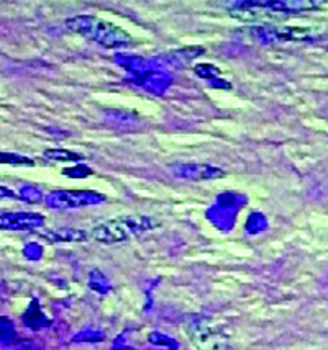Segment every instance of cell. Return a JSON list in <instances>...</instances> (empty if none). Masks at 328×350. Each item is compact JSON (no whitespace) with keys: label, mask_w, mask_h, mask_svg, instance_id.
I'll return each instance as SVG.
<instances>
[{"label":"cell","mask_w":328,"mask_h":350,"mask_svg":"<svg viewBox=\"0 0 328 350\" xmlns=\"http://www.w3.org/2000/svg\"><path fill=\"white\" fill-rule=\"evenodd\" d=\"M199 77L205 79V81H218V69L212 64H199L194 68Z\"/></svg>","instance_id":"18"},{"label":"cell","mask_w":328,"mask_h":350,"mask_svg":"<svg viewBox=\"0 0 328 350\" xmlns=\"http://www.w3.org/2000/svg\"><path fill=\"white\" fill-rule=\"evenodd\" d=\"M43 156L49 161H56V162H82L84 161V156H82V154L69 151V149H63V148L47 149V151L43 152Z\"/></svg>","instance_id":"11"},{"label":"cell","mask_w":328,"mask_h":350,"mask_svg":"<svg viewBox=\"0 0 328 350\" xmlns=\"http://www.w3.org/2000/svg\"><path fill=\"white\" fill-rule=\"evenodd\" d=\"M105 339V334L97 329H84L73 337V342H101Z\"/></svg>","instance_id":"16"},{"label":"cell","mask_w":328,"mask_h":350,"mask_svg":"<svg viewBox=\"0 0 328 350\" xmlns=\"http://www.w3.org/2000/svg\"><path fill=\"white\" fill-rule=\"evenodd\" d=\"M43 193H41L40 189L31 185H25L18 191V200H23V202L28 203H40L43 202Z\"/></svg>","instance_id":"17"},{"label":"cell","mask_w":328,"mask_h":350,"mask_svg":"<svg viewBox=\"0 0 328 350\" xmlns=\"http://www.w3.org/2000/svg\"><path fill=\"white\" fill-rule=\"evenodd\" d=\"M105 195L94 190H55L45 197V203L53 210H77V208L101 205Z\"/></svg>","instance_id":"4"},{"label":"cell","mask_w":328,"mask_h":350,"mask_svg":"<svg viewBox=\"0 0 328 350\" xmlns=\"http://www.w3.org/2000/svg\"><path fill=\"white\" fill-rule=\"evenodd\" d=\"M64 25L69 31L77 33L87 40H92L103 48L117 49L128 48L133 44V38L125 30L94 15L73 16V18L66 20Z\"/></svg>","instance_id":"1"},{"label":"cell","mask_w":328,"mask_h":350,"mask_svg":"<svg viewBox=\"0 0 328 350\" xmlns=\"http://www.w3.org/2000/svg\"><path fill=\"white\" fill-rule=\"evenodd\" d=\"M157 226L153 218L141 215H125L117 218L103 221L90 231V237L102 244H118L125 243L131 237L141 236L144 232L151 231Z\"/></svg>","instance_id":"3"},{"label":"cell","mask_w":328,"mask_h":350,"mask_svg":"<svg viewBox=\"0 0 328 350\" xmlns=\"http://www.w3.org/2000/svg\"><path fill=\"white\" fill-rule=\"evenodd\" d=\"M23 324L31 331H40V329L48 327L51 324V321L47 318L43 311H41V306L38 303V299H33L30 303V306L27 308V311L23 312L22 316Z\"/></svg>","instance_id":"10"},{"label":"cell","mask_w":328,"mask_h":350,"mask_svg":"<svg viewBox=\"0 0 328 350\" xmlns=\"http://www.w3.org/2000/svg\"><path fill=\"white\" fill-rule=\"evenodd\" d=\"M148 342L151 345H155L157 349H164V350H179V344L173 339V337L163 334L160 331H153L151 334L148 336Z\"/></svg>","instance_id":"13"},{"label":"cell","mask_w":328,"mask_h":350,"mask_svg":"<svg viewBox=\"0 0 328 350\" xmlns=\"http://www.w3.org/2000/svg\"><path fill=\"white\" fill-rule=\"evenodd\" d=\"M188 334L199 350H228L227 337L205 318L190 321Z\"/></svg>","instance_id":"5"},{"label":"cell","mask_w":328,"mask_h":350,"mask_svg":"<svg viewBox=\"0 0 328 350\" xmlns=\"http://www.w3.org/2000/svg\"><path fill=\"white\" fill-rule=\"evenodd\" d=\"M0 164L15 165V167H31V165H35V161L27 156H22V154L0 152Z\"/></svg>","instance_id":"14"},{"label":"cell","mask_w":328,"mask_h":350,"mask_svg":"<svg viewBox=\"0 0 328 350\" xmlns=\"http://www.w3.org/2000/svg\"><path fill=\"white\" fill-rule=\"evenodd\" d=\"M255 38L261 43H286V41H302L310 35V31L304 28H274V27H261L253 30Z\"/></svg>","instance_id":"8"},{"label":"cell","mask_w":328,"mask_h":350,"mask_svg":"<svg viewBox=\"0 0 328 350\" xmlns=\"http://www.w3.org/2000/svg\"><path fill=\"white\" fill-rule=\"evenodd\" d=\"M174 177L184 178V180H215V178L225 177L227 172L222 167H215L210 164H197V162H177L169 165Z\"/></svg>","instance_id":"6"},{"label":"cell","mask_w":328,"mask_h":350,"mask_svg":"<svg viewBox=\"0 0 328 350\" xmlns=\"http://www.w3.org/2000/svg\"><path fill=\"white\" fill-rule=\"evenodd\" d=\"M320 7L318 0H243L231 3L228 12L240 20H258L266 18L269 14L292 15L317 10Z\"/></svg>","instance_id":"2"},{"label":"cell","mask_w":328,"mask_h":350,"mask_svg":"<svg viewBox=\"0 0 328 350\" xmlns=\"http://www.w3.org/2000/svg\"><path fill=\"white\" fill-rule=\"evenodd\" d=\"M16 350H41V349L36 344H33L31 340H22V342L16 344Z\"/></svg>","instance_id":"22"},{"label":"cell","mask_w":328,"mask_h":350,"mask_svg":"<svg viewBox=\"0 0 328 350\" xmlns=\"http://www.w3.org/2000/svg\"><path fill=\"white\" fill-rule=\"evenodd\" d=\"M89 286L90 290H94L95 293H101V295H107L112 290V285L109 282V278L103 275L101 270H90L89 273Z\"/></svg>","instance_id":"12"},{"label":"cell","mask_w":328,"mask_h":350,"mask_svg":"<svg viewBox=\"0 0 328 350\" xmlns=\"http://www.w3.org/2000/svg\"><path fill=\"white\" fill-rule=\"evenodd\" d=\"M63 174L66 175V177L84 178V177H89V175H94V170L90 167H86V165H76V167L64 169Z\"/></svg>","instance_id":"19"},{"label":"cell","mask_w":328,"mask_h":350,"mask_svg":"<svg viewBox=\"0 0 328 350\" xmlns=\"http://www.w3.org/2000/svg\"><path fill=\"white\" fill-rule=\"evenodd\" d=\"M0 342L3 345H12L16 342L14 323L8 318H3V316H0Z\"/></svg>","instance_id":"15"},{"label":"cell","mask_w":328,"mask_h":350,"mask_svg":"<svg viewBox=\"0 0 328 350\" xmlns=\"http://www.w3.org/2000/svg\"><path fill=\"white\" fill-rule=\"evenodd\" d=\"M41 237L47 239L48 243H84L90 237L89 232L82 229L74 228H60V229H48L41 232Z\"/></svg>","instance_id":"9"},{"label":"cell","mask_w":328,"mask_h":350,"mask_svg":"<svg viewBox=\"0 0 328 350\" xmlns=\"http://www.w3.org/2000/svg\"><path fill=\"white\" fill-rule=\"evenodd\" d=\"M47 219L40 213H3L0 215V231H36Z\"/></svg>","instance_id":"7"},{"label":"cell","mask_w":328,"mask_h":350,"mask_svg":"<svg viewBox=\"0 0 328 350\" xmlns=\"http://www.w3.org/2000/svg\"><path fill=\"white\" fill-rule=\"evenodd\" d=\"M23 254L27 259H31V260H38L41 257V245H38L36 243L33 244H27L23 249Z\"/></svg>","instance_id":"20"},{"label":"cell","mask_w":328,"mask_h":350,"mask_svg":"<svg viewBox=\"0 0 328 350\" xmlns=\"http://www.w3.org/2000/svg\"><path fill=\"white\" fill-rule=\"evenodd\" d=\"M0 198H12V200H18V195L15 193L14 190H10L5 185H0Z\"/></svg>","instance_id":"21"}]
</instances>
